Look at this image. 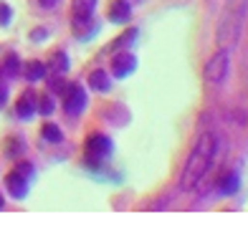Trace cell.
Wrapping results in <instances>:
<instances>
[{
    "label": "cell",
    "instance_id": "obj_23",
    "mask_svg": "<svg viewBox=\"0 0 248 240\" xmlns=\"http://www.w3.org/2000/svg\"><path fill=\"white\" fill-rule=\"evenodd\" d=\"M38 3H41V8H46V10H53L56 5L61 3V0H38Z\"/></svg>",
    "mask_w": 248,
    "mask_h": 240
},
{
    "label": "cell",
    "instance_id": "obj_17",
    "mask_svg": "<svg viewBox=\"0 0 248 240\" xmlns=\"http://www.w3.org/2000/svg\"><path fill=\"white\" fill-rule=\"evenodd\" d=\"M41 134H43V139L51 142V144H59V142L63 139V132H61L59 127H56V124H43Z\"/></svg>",
    "mask_w": 248,
    "mask_h": 240
},
{
    "label": "cell",
    "instance_id": "obj_21",
    "mask_svg": "<svg viewBox=\"0 0 248 240\" xmlns=\"http://www.w3.org/2000/svg\"><path fill=\"white\" fill-rule=\"evenodd\" d=\"M48 86H51V94H63V89H66V84H63V78H61V74H59V78H53V81H51Z\"/></svg>",
    "mask_w": 248,
    "mask_h": 240
},
{
    "label": "cell",
    "instance_id": "obj_1",
    "mask_svg": "<svg viewBox=\"0 0 248 240\" xmlns=\"http://www.w3.org/2000/svg\"><path fill=\"white\" fill-rule=\"evenodd\" d=\"M216 152H218V136L213 132L200 134V139L195 142L193 152H190L187 162H185V169H183V182H180L183 190H193V187L200 185L202 177L210 172Z\"/></svg>",
    "mask_w": 248,
    "mask_h": 240
},
{
    "label": "cell",
    "instance_id": "obj_9",
    "mask_svg": "<svg viewBox=\"0 0 248 240\" xmlns=\"http://www.w3.org/2000/svg\"><path fill=\"white\" fill-rule=\"evenodd\" d=\"M241 190V175L235 172V169H228L225 175H220V180H218V192L223 197H231V195H235V192Z\"/></svg>",
    "mask_w": 248,
    "mask_h": 240
},
{
    "label": "cell",
    "instance_id": "obj_4",
    "mask_svg": "<svg viewBox=\"0 0 248 240\" xmlns=\"http://www.w3.org/2000/svg\"><path fill=\"white\" fill-rule=\"evenodd\" d=\"M228 71H231V56L228 51H218L213 53V59L205 63V71H202V78H205L208 86H220L225 78H228Z\"/></svg>",
    "mask_w": 248,
    "mask_h": 240
},
{
    "label": "cell",
    "instance_id": "obj_22",
    "mask_svg": "<svg viewBox=\"0 0 248 240\" xmlns=\"http://www.w3.org/2000/svg\"><path fill=\"white\" fill-rule=\"evenodd\" d=\"M46 38H48V30L46 28H38V30L31 33V41H46Z\"/></svg>",
    "mask_w": 248,
    "mask_h": 240
},
{
    "label": "cell",
    "instance_id": "obj_11",
    "mask_svg": "<svg viewBox=\"0 0 248 240\" xmlns=\"http://www.w3.org/2000/svg\"><path fill=\"white\" fill-rule=\"evenodd\" d=\"M89 89L99 91V94H109L111 91V76L104 71V68H96V71L89 74Z\"/></svg>",
    "mask_w": 248,
    "mask_h": 240
},
{
    "label": "cell",
    "instance_id": "obj_19",
    "mask_svg": "<svg viewBox=\"0 0 248 240\" xmlns=\"http://www.w3.org/2000/svg\"><path fill=\"white\" fill-rule=\"evenodd\" d=\"M10 20H13V8L8 3H0V26H10Z\"/></svg>",
    "mask_w": 248,
    "mask_h": 240
},
{
    "label": "cell",
    "instance_id": "obj_14",
    "mask_svg": "<svg viewBox=\"0 0 248 240\" xmlns=\"http://www.w3.org/2000/svg\"><path fill=\"white\" fill-rule=\"evenodd\" d=\"M23 74H26V78L31 84H36V81H41V78H46V63L43 61H31Z\"/></svg>",
    "mask_w": 248,
    "mask_h": 240
},
{
    "label": "cell",
    "instance_id": "obj_18",
    "mask_svg": "<svg viewBox=\"0 0 248 240\" xmlns=\"http://www.w3.org/2000/svg\"><path fill=\"white\" fill-rule=\"evenodd\" d=\"M53 109H56V104H53V96H48V94L38 96V101H36V111H38V114H43V117H48V114H53Z\"/></svg>",
    "mask_w": 248,
    "mask_h": 240
},
{
    "label": "cell",
    "instance_id": "obj_2",
    "mask_svg": "<svg viewBox=\"0 0 248 240\" xmlns=\"http://www.w3.org/2000/svg\"><path fill=\"white\" fill-rule=\"evenodd\" d=\"M114 154V142L109 139L107 134H92L84 144V162L89 167H101L107 159Z\"/></svg>",
    "mask_w": 248,
    "mask_h": 240
},
{
    "label": "cell",
    "instance_id": "obj_12",
    "mask_svg": "<svg viewBox=\"0 0 248 240\" xmlns=\"http://www.w3.org/2000/svg\"><path fill=\"white\" fill-rule=\"evenodd\" d=\"M71 8H74V20H86V18H94L96 0H74Z\"/></svg>",
    "mask_w": 248,
    "mask_h": 240
},
{
    "label": "cell",
    "instance_id": "obj_15",
    "mask_svg": "<svg viewBox=\"0 0 248 240\" xmlns=\"http://www.w3.org/2000/svg\"><path fill=\"white\" fill-rule=\"evenodd\" d=\"M137 28H127V30H124V36H119L114 43H111V48H114V51H127V48H132V43L134 41H137Z\"/></svg>",
    "mask_w": 248,
    "mask_h": 240
},
{
    "label": "cell",
    "instance_id": "obj_7",
    "mask_svg": "<svg viewBox=\"0 0 248 240\" xmlns=\"http://www.w3.org/2000/svg\"><path fill=\"white\" fill-rule=\"evenodd\" d=\"M28 185H31V180H26L20 172H16V169L5 177V190H8L16 200H23V197L28 195Z\"/></svg>",
    "mask_w": 248,
    "mask_h": 240
},
{
    "label": "cell",
    "instance_id": "obj_10",
    "mask_svg": "<svg viewBox=\"0 0 248 240\" xmlns=\"http://www.w3.org/2000/svg\"><path fill=\"white\" fill-rule=\"evenodd\" d=\"M36 101H38L36 91H33V89H28L26 94L18 99V104H16V114H18L20 119H31L33 114H36Z\"/></svg>",
    "mask_w": 248,
    "mask_h": 240
},
{
    "label": "cell",
    "instance_id": "obj_20",
    "mask_svg": "<svg viewBox=\"0 0 248 240\" xmlns=\"http://www.w3.org/2000/svg\"><path fill=\"white\" fill-rule=\"evenodd\" d=\"M16 172H20L26 180H31L33 182V177H36V169H33V165L31 162H20L18 167H16Z\"/></svg>",
    "mask_w": 248,
    "mask_h": 240
},
{
    "label": "cell",
    "instance_id": "obj_16",
    "mask_svg": "<svg viewBox=\"0 0 248 240\" xmlns=\"http://www.w3.org/2000/svg\"><path fill=\"white\" fill-rule=\"evenodd\" d=\"M18 71H20V59H18L16 53H8L5 56V63H3V74L8 78H13V76H18Z\"/></svg>",
    "mask_w": 248,
    "mask_h": 240
},
{
    "label": "cell",
    "instance_id": "obj_6",
    "mask_svg": "<svg viewBox=\"0 0 248 240\" xmlns=\"http://www.w3.org/2000/svg\"><path fill=\"white\" fill-rule=\"evenodd\" d=\"M134 68H137V56L132 51H117V56L111 59V74L117 78H127L134 74Z\"/></svg>",
    "mask_w": 248,
    "mask_h": 240
},
{
    "label": "cell",
    "instance_id": "obj_13",
    "mask_svg": "<svg viewBox=\"0 0 248 240\" xmlns=\"http://www.w3.org/2000/svg\"><path fill=\"white\" fill-rule=\"evenodd\" d=\"M46 68H51L53 74H66V71L71 68V61H69V56H66L63 51H56V53L51 56V61H48Z\"/></svg>",
    "mask_w": 248,
    "mask_h": 240
},
{
    "label": "cell",
    "instance_id": "obj_25",
    "mask_svg": "<svg viewBox=\"0 0 248 240\" xmlns=\"http://www.w3.org/2000/svg\"><path fill=\"white\" fill-rule=\"evenodd\" d=\"M3 205H5V197H3V192H0V210H3Z\"/></svg>",
    "mask_w": 248,
    "mask_h": 240
},
{
    "label": "cell",
    "instance_id": "obj_24",
    "mask_svg": "<svg viewBox=\"0 0 248 240\" xmlns=\"http://www.w3.org/2000/svg\"><path fill=\"white\" fill-rule=\"evenodd\" d=\"M5 101H8V89H5V86H0V109L5 106Z\"/></svg>",
    "mask_w": 248,
    "mask_h": 240
},
{
    "label": "cell",
    "instance_id": "obj_5",
    "mask_svg": "<svg viewBox=\"0 0 248 240\" xmlns=\"http://www.w3.org/2000/svg\"><path fill=\"white\" fill-rule=\"evenodd\" d=\"M86 104H89V96L81 84H69L63 89V111L69 117H81L86 111Z\"/></svg>",
    "mask_w": 248,
    "mask_h": 240
},
{
    "label": "cell",
    "instance_id": "obj_3",
    "mask_svg": "<svg viewBox=\"0 0 248 240\" xmlns=\"http://www.w3.org/2000/svg\"><path fill=\"white\" fill-rule=\"evenodd\" d=\"M243 15H246V8L241 5V8L231 10V13L220 20V26H218V36H216L220 48L228 51V48H233V45H235V41H238V36H241Z\"/></svg>",
    "mask_w": 248,
    "mask_h": 240
},
{
    "label": "cell",
    "instance_id": "obj_8",
    "mask_svg": "<svg viewBox=\"0 0 248 240\" xmlns=\"http://www.w3.org/2000/svg\"><path fill=\"white\" fill-rule=\"evenodd\" d=\"M107 18H109V23H114V26H124V23L132 20V5L127 0H114Z\"/></svg>",
    "mask_w": 248,
    "mask_h": 240
}]
</instances>
